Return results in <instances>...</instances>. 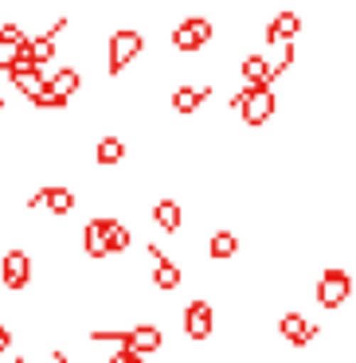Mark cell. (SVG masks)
Wrapping results in <instances>:
<instances>
[{
	"instance_id": "obj_25",
	"label": "cell",
	"mask_w": 356,
	"mask_h": 363,
	"mask_svg": "<svg viewBox=\"0 0 356 363\" xmlns=\"http://www.w3.org/2000/svg\"><path fill=\"white\" fill-rule=\"evenodd\" d=\"M12 363H28V359H12Z\"/></svg>"
},
{
	"instance_id": "obj_2",
	"label": "cell",
	"mask_w": 356,
	"mask_h": 363,
	"mask_svg": "<svg viewBox=\"0 0 356 363\" xmlns=\"http://www.w3.org/2000/svg\"><path fill=\"white\" fill-rule=\"evenodd\" d=\"M274 106H278V98L270 86H243L239 90V113H243V125H251V129L266 125L274 118Z\"/></svg>"
},
{
	"instance_id": "obj_27",
	"label": "cell",
	"mask_w": 356,
	"mask_h": 363,
	"mask_svg": "<svg viewBox=\"0 0 356 363\" xmlns=\"http://www.w3.org/2000/svg\"><path fill=\"white\" fill-rule=\"evenodd\" d=\"M0 110H4V98H0Z\"/></svg>"
},
{
	"instance_id": "obj_15",
	"label": "cell",
	"mask_w": 356,
	"mask_h": 363,
	"mask_svg": "<svg viewBox=\"0 0 356 363\" xmlns=\"http://www.w3.org/2000/svg\"><path fill=\"white\" fill-rule=\"evenodd\" d=\"M9 82H12V86H16L32 106H36V98L43 94V74H40V71H16V74H9Z\"/></svg>"
},
{
	"instance_id": "obj_21",
	"label": "cell",
	"mask_w": 356,
	"mask_h": 363,
	"mask_svg": "<svg viewBox=\"0 0 356 363\" xmlns=\"http://www.w3.org/2000/svg\"><path fill=\"white\" fill-rule=\"evenodd\" d=\"M24 40H28V35L20 32V24H4V28H0V43H12V48H20Z\"/></svg>"
},
{
	"instance_id": "obj_16",
	"label": "cell",
	"mask_w": 356,
	"mask_h": 363,
	"mask_svg": "<svg viewBox=\"0 0 356 363\" xmlns=\"http://www.w3.org/2000/svg\"><path fill=\"white\" fill-rule=\"evenodd\" d=\"M95 160L98 164H122V160H126V141H122V137H102V141L95 145Z\"/></svg>"
},
{
	"instance_id": "obj_12",
	"label": "cell",
	"mask_w": 356,
	"mask_h": 363,
	"mask_svg": "<svg viewBox=\"0 0 356 363\" xmlns=\"http://www.w3.org/2000/svg\"><path fill=\"white\" fill-rule=\"evenodd\" d=\"M153 223H157L165 235H176V230H180V223H184L180 203H176V199H157V203H153Z\"/></svg>"
},
{
	"instance_id": "obj_4",
	"label": "cell",
	"mask_w": 356,
	"mask_h": 363,
	"mask_svg": "<svg viewBox=\"0 0 356 363\" xmlns=\"http://www.w3.org/2000/svg\"><path fill=\"white\" fill-rule=\"evenodd\" d=\"M141 51H145L141 32H137V28H118V32L110 35V74H122Z\"/></svg>"
},
{
	"instance_id": "obj_22",
	"label": "cell",
	"mask_w": 356,
	"mask_h": 363,
	"mask_svg": "<svg viewBox=\"0 0 356 363\" xmlns=\"http://www.w3.org/2000/svg\"><path fill=\"white\" fill-rule=\"evenodd\" d=\"M114 363H145V355H137V352H129V347H118V352L110 355Z\"/></svg>"
},
{
	"instance_id": "obj_19",
	"label": "cell",
	"mask_w": 356,
	"mask_h": 363,
	"mask_svg": "<svg viewBox=\"0 0 356 363\" xmlns=\"http://www.w3.org/2000/svg\"><path fill=\"white\" fill-rule=\"evenodd\" d=\"M106 246H110V254H126L129 246H134V230H129L126 223L110 219L106 223Z\"/></svg>"
},
{
	"instance_id": "obj_8",
	"label": "cell",
	"mask_w": 356,
	"mask_h": 363,
	"mask_svg": "<svg viewBox=\"0 0 356 363\" xmlns=\"http://www.w3.org/2000/svg\"><path fill=\"white\" fill-rule=\"evenodd\" d=\"M212 324H215V316H212V305L207 301H188L184 305V336L188 340H207L212 336Z\"/></svg>"
},
{
	"instance_id": "obj_6",
	"label": "cell",
	"mask_w": 356,
	"mask_h": 363,
	"mask_svg": "<svg viewBox=\"0 0 356 363\" xmlns=\"http://www.w3.org/2000/svg\"><path fill=\"white\" fill-rule=\"evenodd\" d=\"M0 281H4V289H12V293L28 289V281H32V258H28L24 250H9L4 258H0Z\"/></svg>"
},
{
	"instance_id": "obj_14",
	"label": "cell",
	"mask_w": 356,
	"mask_h": 363,
	"mask_svg": "<svg viewBox=\"0 0 356 363\" xmlns=\"http://www.w3.org/2000/svg\"><path fill=\"white\" fill-rule=\"evenodd\" d=\"M204 102H207V86H180L173 94V110L184 113V118H188V113H196Z\"/></svg>"
},
{
	"instance_id": "obj_17",
	"label": "cell",
	"mask_w": 356,
	"mask_h": 363,
	"mask_svg": "<svg viewBox=\"0 0 356 363\" xmlns=\"http://www.w3.org/2000/svg\"><path fill=\"white\" fill-rule=\"evenodd\" d=\"M243 79H247V86H270V63H266V55H247L243 59Z\"/></svg>"
},
{
	"instance_id": "obj_20",
	"label": "cell",
	"mask_w": 356,
	"mask_h": 363,
	"mask_svg": "<svg viewBox=\"0 0 356 363\" xmlns=\"http://www.w3.org/2000/svg\"><path fill=\"white\" fill-rule=\"evenodd\" d=\"M28 55H32L36 67L51 63V59H55V35H48V32L32 35V40H28Z\"/></svg>"
},
{
	"instance_id": "obj_24",
	"label": "cell",
	"mask_w": 356,
	"mask_h": 363,
	"mask_svg": "<svg viewBox=\"0 0 356 363\" xmlns=\"http://www.w3.org/2000/svg\"><path fill=\"white\" fill-rule=\"evenodd\" d=\"M48 363H71V355H63V352H55V355H51V359Z\"/></svg>"
},
{
	"instance_id": "obj_18",
	"label": "cell",
	"mask_w": 356,
	"mask_h": 363,
	"mask_svg": "<svg viewBox=\"0 0 356 363\" xmlns=\"http://www.w3.org/2000/svg\"><path fill=\"white\" fill-rule=\"evenodd\" d=\"M207 254H212L215 262H231L239 254V238L231 235V230H215L212 242H207Z\"/></svg>"
},
{
	"instance_id": "obj_7",
	"label": "cell",
	"mask_w": 356,
	"mask_h": 363,
	"mask_svg": "<svg viewBox=\"0 0 356 363\" xmlns=\"http://www.w3.org/2000/svg\"><path fill=\"white\" fill-rule=\"evenodd\" d=\"M278 332H282V340L290 347H309L317 336H321V328H317L309 316H301V313H286L282 320H278Z\"/></svg>"
},
{
	"instance_id": "obj_5",
	"label": "cell",
	"mask_w": 356,
	"mask_h": 363,
	"mask_svg": "<svg viewBox=\"0 0 356 363\" xmlns=\"http://www.w3.org/2000/svg\"><path fill=\"white\" fill-rule=\"evenodd\" d=\"M212 20H204V16H188V20H180L176 24V32H173V48L176 51H184V55H196L200 48H207L212 43Z\"/></svg>"
},
{
	"instance_id": "obj_3",
	"label": "cell",
	"mask_w": 356,
	"mask_h": 363,
	"mask_svg": "<svg viewBox=\"0 0 356 363\" xmlns=\"http://www.w3.org/2000/svg\"><path fill=\"white\" fill-rule=\"evenodd\" d=\"M352 297V274L345 266H329L317 277V305L321 308H340Z\"/></svg>"
},
{
	"instance_id": "obj_28",
	"label": "cell",
	"mask_w": 356,
	"mask_h": 363,
	"mask_svg": "<svg viewBox=\"0 0 356 363\" xmlns=\"http://www.w3.org/2000/svg\"><path fill=\"white\" fill-rule=\"evenodd\" d=\"M106 363H114V359H106Z\"/></svg>"
},
{
	"instance_id": "obj_11",
	"label": "cell",
	"mask_w": 356,
	"mask_h": 363,
	"mask_svg": "<svg viewBox=\"0 0 356 363\" xmlns=\"http://www.w3.org/2000/svg\"><path fill=\"white\" fill-rule=\"evenodd\" d=\"M298 32H301V16H298V12H278V16L270 20V28H266V40L270 43H293V40H298Z\"/></svg>"
},
{
	"instance_id": "obj_10",
	"label": "cell",
	"mask_w": 356,
	"mask_h": 363,
	"mask_svg": "<svg viewBox=\"0 0 356 363\" xmlns=\"http://www.w3.org/2000/svg\"><path fill=\"white\" fill-rule=\"evenodd\" d=\"M106 223L110 219H90L87 227H82V250H87V258H95V262L110 258V246H106Z\"/></svg>"
},
{
	"instance_id": "obj_9",
	"label": "cell",
	"mask_w": 356,
	"mask_h": 363,
	"mask_svg": "<svg viewBox=\"0 0 356 363\" xmlns=\"http://www.w3.org/2000/svg\"><path fill=\"white\" fill-rule=\"evenodd\" d=\"M149 258H153V285L165 289V293H173L176 285H180V266H176L161 246H149Z\"/></svg>"
},
{
	"instance_id": "obj_13",
	"label": "cell",
	"mask_w": 356,
	"mask_h": 363,
	"mask_svg": "<svg viewBox=\"0 0 356 363\" xmlns=\"http://www.w3.org/2000/svg\"><path fill=\"white\" fill-rule=\"evenodd\" d=\"M40 207H48L51 215H71L75 211V191L71 188H40Z\"/></svg>"
},
{
	"instance_id": "obj_26",
	"label": "cell",
	"mask_w": 356,
	"mask_h": 363,
	"mask_svg": "<svg viewBox=\"0 0 356 363\" xmlns=\"http://www.w3.org/2000/svg\"><path fill=\"white\" fill-rule=\"evenodd\" d=\"M333 363H348V359H333Z\"/></svg>"
},
{
	"instance_id": "obj_1",
	"label": "cell",
	"mask_w": 356,
	"mask_h": 363,
	"mask_svg": "<svg viewBox=\"0 0 356 363\" xmlns=\"http://www.w3.org/2000/svg\"><path fill=\"white\" fill-rule=\"evenodd\" d=\"M90 344H122L137 355H153L165 347V332L157 324H134V328H95Z\"/></svg>"
},
{
	"instance_id": "obj_23",
	"label": "cell",
	"mask_w": 356,
	"mask_h": 363,
	"mask_svg": "<svg viewBox=\"0 0 356 363\" xmlns=\"http://www.w3.org/2000/svg\"><path fill=\"white\" fill-rule=\"evenodd\" d=\"M9 347H12V328H9L4 320H0V355L9 352Z\"/></svg>"
}]
</instances>
